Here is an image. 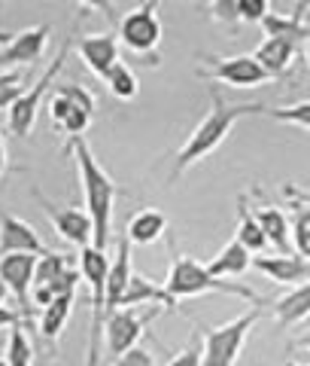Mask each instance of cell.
Listing matches in <instances>:
<instances>
[{
    "label": "cell",
    "mask_w": 310,
    "mask_h": 366,
    "mask_svg": "<svg viewBox=\"0 0 310 366\" xmlns=\"http://www.w3.org/2000/svg\"><path fill=\"white\" fill-rule=\"evenodd\" d=\"M73 156L76 171H79V189H83V202H86V214L91 220V247L107 250L110 238H113V204L119 199V187L107 171L100 168V162L91 153V147L86 137H73L64 147Z\"/></svg>",
    "instance_id": "1"
},
{
    "label": "cell",
    "mask_w": 310,
    "mask_h": 366,
    "mask_svg": "<svg viewBox=\"0 0 310 366\" xmlns=\"http://www.w3.org/2000/svg\"><path fill=\"white\" fill-rule=\"evenodd\" d=\"M265 113H268L265 104H228V101L222 98L219 86H210V110H207V117L195 125V132L186 137V144L180 147L170 177H180L182 171H189L192 165L204 162L207 156H213L222 147L225 137L232 134L237 119H244V117H265Z\"/></svg>",
    "instance_id": "2"
},
{
    "label": "cell",
    "mask_w": 310,
    "mask_h": 366,
    "mask_svg": "<svg viewBox=\"0 0 310 366\" xmlns=\"http://www.w3.org/2000/svg\"><path fill=\"white\" fill-rule=\"evenodd\" d=\"M165 290L170 293L174 302L192 300V296H201V293H228V296H237V300H247V302H265L252 287H244V284H237V281H225V278L210 274L207 266H201V262L189 254L174 257V262H170V269H167V278H165Z\"/></svg>",
    "instance_id": "3"
},
{
    "label": "cell",
    "mask_w": 310,
    "mask_h": 366,
    "mask_svg": "<svg viewBox=\"0 0 310 366\" xmlns=\"http://www.w3.org/2000/svg\"><path fill=\"white\" fill-rule=\"evenodd\" d=\"M107 272L110 254L98 247H83L79 254V274L91 290V327H88V357L86 366H98L103 357V324H107Z\"/></svg>",
    "instance_id": "4"
},
{
    "label": "cell",
    "mask_w": 310,
    "mask_h": 366,
    "mask_svg": "<svg viewBox=\"0 0 310 366\" xmlns=\"http://www.w3.org/2000/svg\"><path fill=\"white\" fill-rule=\"evenodd\" d=\"M259 317H262V312L252 308V312H244L240 317L228 320V324L201 327V336H204L201 366H234L240 351H244V342L249 336V330L256 327Z\"/></svg>",
    "instance_id": "5"
},
{
    "label": "cell",
    "mask_w": 310,
    "mask_h": 366,
    "mask_svg": "<svg viewBox=\"0 0 310 366\" xmlns=\"http://www.w3.org/2000/svg\"><path fill=\"white\" fill-rule=\"evenodd\" d=\"M162 16H158V4H140L128 9L119 21V43L128 52L140 55L146 64H158V43H162Z\"/></svg>",
    "instance_id": "6"
},
{
    "label": "cell",
    "mask_w": 310,
    "mask_h": 366,
    "mask_svg": "<svg viewBox=\"0 0 310 366\" xmlns=\"http://www.w3.org/2000/svg\"><path fill=\"white\" fill-rule=\"evenodd\" d=\"M67 55H71V40H64V43H61L58 55H55L52 64L40 74V79L33 83V89H25V95H21L16 104L6 110V129H9V134H16V137H21V141H25V137L33 132V122H37V113H40V104H43V95L55 86V79H58L61 67H64V61H67Z\"/></svg>",
    "instance_id": "7"
},
{
    "label": "cell",
    "mask_w": 310,
    "mask_h": 366,
    "mask_svg": "<svg viewBox=\"0 0 310 366\" xmlns=\"http://www.w3.org/2000/svg\"><path fill=\"white\" fill-rule=\"evenodd\" d=\"M158 315H162V308H149L146 315H140L137 308H116V312H110L107 324H103V354L116 360L125 351L137 348L146 324L155 320Z\"/></svg>",
    "instance_id": "8"
},
{
    "label": "cell",
    "mask_w": 310,
    "mask_h": 366,
    "mask_svg": "<svg viewBox=\"0 0 310 366\" xmlns=\"http://www.w3.org/2000/svg\"><path fill=\"white\" fill-rule=\"evenodd\" d=\"M37 254H9L0 257V281L6 284V290L16 296L19 317L25 330H33V269H37Z\"/></svg>",
    "instance_id": "9"
},
{
    "label": "cell",
    "mask_w": 310,
    "mask_h": 366,
    "mask_svg": "<svg viewBox=\"0 0 310 366\" xmlns=\"http://www.w3.org/2000/svg\"><path fill=\"white\" fill-rule=\"evenodd\" d=\"M210 67H198L201 79H210V83H222V86H232V89H256V86H265L271 83V74L262 67L252 55H228V59H207Z\"/></svg>",
    "instance_id": "10"
},
{
    "label": "cell",
    "mask_w": 310,
    "mask_h": 366,
    "mask_svg": "<svg viewBox=\"0 0 310 366\" xmlns=\"http://www.w3.org/2000/svg\"><path fill=\"white\" fill-rule=\"evenodd\" d=\"M49 25H33L19 34H0V71H16V64H37L49 46Z\"/></svg>",
    "instance_id": "11"
},
{
    "label": "cell",
    "mask_w": 310,
    "mask_h": 366,
    "mask_svg": "<svg viewBox=\"0 0 310 366\" xmlns=\"http://www.w3.org/2000/svg\"><path fill=\"white\" fill-rule=\"evenodd\" d=\"M31 196H33V202L40 204V211L49 217L52 229L64 238V242H71L76 247H88L91 244V220H88L86 211L67 208V204H55L52 199H46V192L40 187H33Z\"/></svg>",
    "instance_id": "12"
},
{
    "label": "cell",
    "mask_w": 310,
    "mask_h": 366,
    "mask_svg": "<svg viewBox=\"0 0 310 366\" xmlns=\"http://www.w3.org/2000/svg\"><path fill=\"white\" fill-rule=\"evenodd\" d=\"M9 254H49L46 244L40 242L37 229L31 223H25L21 217L16 214H6L0 211V257H9Z\"/></svg>",
    "instance_id": "13"
},
{
    "label": "cell",
    "mask_w": 310,
    "mask_h": 366,
    "mask_svg": "<svg viewBox=\"0 0 310 366\" xmlns=\"http://www.w3.org/2000/svg\"><path fill=\"white\" fill-rule=\"evenodd\" d=\"M79 59L98 79L110 74L113 64H119V40L113 34H86L79 37Z\"/></svg>",
    "instance_id": "14"
},
{
    "label": "cell",
    "mask_w": 310,
    "mask_h": 366,
    "mask_svg": "<svg viewBox=\"0 0 310 366\" xmlns=\"http://www.w3.org/2000/svg\"><path fill=\"white\" fill-rule=\"evenodd\" d=\"M256 266L265 278L277 281V284H307L310 281V259H301L298 254H274V257H252Z\"/></svg>",
    "instance_id": "15"
},
{
    "label": "cell",
    "mask_w": 310,
    "mask_h": 366,
    "mask_svg": "<svg viewBox=\"0 0 310 366\" xmlns=\"http://www.w3.org/2000/svg\"><path fill=\"white\" fill-rule=\"evenodd\" d=\"M131 242L128 235H119V244H116V257L110 259V272H107V315L116 312L122 305V296L131 284Z\"/></svg>",
    "instance_id": "16"
},
{
    "label": "cell",
    "mask_w": 310,
    "mask_h": 366,
    "mask_svg": "<svg viewBox=\"0 0 310 366\" xmlns=\"http://www.w3.org/2000/svg\"><path fill=\"white\" fill-rule=\"evenodd\" d=\"M310 9V4H298L292 13H268L262 21V31L265 37H277V40H289L295 46H301V40L310 37V25L304 21V13Z\"/></svg>",
    "instance_id": "17"
},
{
    "label": "cell",
    "mask_w": 310,
    "mask_h": 366,
    "mask_svg": "<svg viewBox=\"0 0 310 366\" xmlns=\"http://www.w3.org/2000/svg\"><path fill=\"white\" fill-rule=\"evenodd\" d=\"M295 55H298V46L289 43V40H277V37H265L259 43V49L252 52V59H256L265 71L274 76V79H280L286 76V71L292 67L295 61Z\"/></svg>",
    "instance_id": "18"
},
{
    "label": "cell",
    "mask_w": 310,
    "mask_h": 366,
    "mask_svg": "<svg viewBox=\"0 0 310 366\" xmlns=\"http://www.w3.org/2000/svg\"><path fill=\"white\" fill-rule=\"evenodd\" d=\"M49 117H52V122L58 125L67 137H71V141H73V137H83L88 132L91 119H95V117H88L86 110H79L71 98H64L61 92H55L52 101H49Z\"/></svg>",
    "instance_id": "19"
},
{
    "label": "cell",
    "mask_w": 310,
    "mask_h": 366,
    "mask_svg": "<svg viewBox=\"0 0 310 366\" xmlns=\"http://www.w3.org/2000/svg\"><path fill=\"white\" fill-rule=\"evenodd\" d=\"M252 266V254L237 242V238H232L228 244L219 247V254H216L210 262H207V272L216 274V278H240L247 269Z\"/></svg>",
    "instance_id": "20"
},
{
    "label": "cell",
    "mask_w": 310,
    "mask_h": 366,
    "mask_svg": "<svg viewBox=\"0 0 310 366\" xmlns=\"http://www.w3.org/2000/svg\"><path fill=\"white\" fill-rule=\"evenodd\" d=\"M167 232V217L158 211V208H143L137 211L131 220H128V229H125V235H128L131 244H155L158 238Z\"/></svg>",
    "instance_id": "21"
},
{
    "label": "cell",
    "mask_w": 310,
    "mask_h": 366,
    "mask_svg": "<svg viewBox=\"0 0 310 366\" xmlns=\"http://www.w3.org/2000/svg\"><path fill=\"white\" fill-rule=\"evenodd\" d=\"M307 317H310V281L292 287L286 296H280L277 305H274V320H277L283 330L301 324Z\"/></svg>",
    "instance_id": "22"
},
{
    "label": "cell",
    "mask_w": 310,
    "mask_h": 366,
    "mask_svg": "<svg viewBox=\"0 0 310 366\" xmlns=\"http://www.w3.org/2000/svg\"><path fill=\"white\" fill-rule=\"evenodd\" d=\"M146 302H153L158 308H170V305H177L174 300H170V293L165 287H158L155 281H149L146 274H131V284H128V290H125L122 296V305L119 308H140Z\"/></svg>",
    "instance_id": "23"
},
{
    "label": "cell",
    "mask_w": 310,
    "mask_h": 366,
    "mask_svg": "<svg viewBox=\"0 0 310 366\" xmlns=\"http://www.w3.org/2000/svg\"><path fill=\"white\" fill-rule=\"evenodd\" d=\"M256 220L265 232L268 244L277 247V254H292V226H289V217H286L280 208H262L256 214Z\"/></svg>",
    "instance_id": "24"
},
{
    "label": "cell",
    "mask_w": 310,
    "mask_h": 366,
    "mask_svg": "<svg viewBox=\"0 0 310 366\" xmlns=\"http://www.w3.org/2000/svg\"><path fill=\"white\" fill-rule=\"evenodd\" d=\"M73 300L76 296H58V300H52L40 312V336L49 342V345H55V342L61 339L67 320L73 315Z\"/></svg>",
    "instance_id": "25"
},
{
    "label": "cell",
    "mask_w": 310,
    "mask_h": 366,
    "mask_svg": "<svg viewBox=\"0 0 310 366\" xmlns=\"http://www.w3.org/2000/svg\"><path fill=\"white\" fill-rule=\"evenodd\" d=\"M237 204H240V226H237V235L234 238L249 250V254H259L262 257V250L268 247V238H265V232H262L259 220L252 217V211L247 208V199L244 196L237 199Z\"/></svg>",
    "instance_id": "26"
},
{
    "label": "cell",
    "mask_w": 310,
    "mask_h": 366,
    "mask_svg": "<svg viewBox=\"0 0 310 366\" xmlns=\"http://www.w3.org/2000/svg\"><path fill=\"white\" fill-rule=\"evenodd\" d=\"M103 83H107V89H110L119 101H134V98H137V92H140V79H137V74H134L125 61L113 64V67H110V74L103 76Z\"/></svg>",
    "instance_id": "27"
},
{
    "label": "cell",
    "mask_w": 310,
    "mask_h": 366,
    "mask_svg": "<svg viewBox=\"0 0 310 366\" xmlns=\"http://www.w3.org/2000/svg\"><path fill=\"white\" fill-rule=\"evenodd\" d=\"M33 357H37V351H33V345H31L25 324L9 327V339H6V357H4V360H6L9 366H33Z\"/></svg>",
    "instance_id": "28"
},
{
    "label": "cell",
    "mask_w": 310,
    "mask_h": 366,
    "mask_svg": "<svg viewBox=\"0 0 310 366\" xmlns=\"http://www.w3.org/2000/svg\"><path fill=\"white\" fill-rule=\"evenodd\" d=\"M71 269V262H67L64 254H43L37 259V269H33V287H49L55 278H61V274Z\"/></svg>",
    "instance_id": "29"
},
{
    "label": "cell",
    "mask_w": 310,
    "mask_h": 366,
    "mask_svg": "<svg viewBox=\"0 0 310 366\" xmlns=\"http://www.w3.org/2000/svg\"><path fill=\"white\" fill-rule=\"evenodd\" d=\"M292 226V247L301 259H310V208H298L289 220Z\"/></svg>",
    "instance_id": "30"
},
{
    "label": "cell",
    "mask_w": 310,
    "mask_h": 366,
    "mask_svg": "<svg viewBox=\"0 0 310 366\" xmlns=\"http://www.w3.org/2000/svg\"><path fill=\"white\" fill-rule=\"evenodd\" d=\"M21 79H25L21 71H0V110H9L21 95H25Z\"/></svg>",
    "instance_id": "31"
},
{
    "label": "cell",
    "mask_w": 310,
    "mask_h": 366,
    "mask_svg": "<svg viewBox=\"0 0 310 366\" xmlns=\"http://www.w3.org/2000/svg\"><path fill=\"white\" fill-rule=\"evenodd\" d=\"M55 92H61V95H64V98H71L79 110H86L88 117H95V110H98V98L91 95V92H88L86 86H79V83H55Z\"/></svg>",
    "instance_id": "32"
},
{
    "label": "cell",
    "mask_w": 310,
    "mask_h": 366,
    "mask_svg": "<svg viewBox=\"0 0 310 366\" xmlns=\"http://www.w3.org/2000/svg\"><path fill=\"white\" fill-rule=\"evenodd\" d=\"M265 117L277 119V122H289V125H298V129H307L310 132V101H301V104H292V107L268 110Z\"/></svg>",
    "instance_id": "33"
},
{
    "label": "cell",
    "mask_w": 310,
    "mask_h": 366,
    "mask_svg": "<svg viewBox=\"0 0 310 366\" xmlns=\"http://www.w3.org/2000/svg\"><path fill=\"white\" fill-rule=\"evenodd\" d=\"M271 13L268 0H237V16L240 21H265V16Z\"/></svg>",
    "instance_id": "34"
},
{
    "label": "cell",
    "mask_w": 310,
    "mask_h": 366,
    "mask_svg": "<svg viewBox=\"0 0 310 366\" xmlns=\"http://www.w3.org/2000/svg\"><path fill=\"white\" fill-rule=\"evenodd\" d=\"M207 9H210V16L216 21H228V25H237V21H240V16H237V0H210Z\"/></svg>",
    "instance_id": "35"
},
{
    "label": "cell",
    "mask_w": 310,
    "mask_h": 366,
    "mask_svg": "<svg viewBox=\"0 0 310 366\" xmlns=\"http://www.w3.org/2000/svg\"><path fill=\"white\" fill-rule=\"evenodd\" d=\"M113 366H155V357L153 354H149L146 348H131V351H125L122 357H116L113 360Z\"/></svg>",
    "instance_id": "36"
},
{
    "label": "cell",
    "mask_w": 310,
    "mask_h": 366,
    "mask_svg": "<svg viewBox=\"0 0 310 366\" xmlns=\"http://www.w3.org/2000/svg\"><path fill=\"white\" fill-rule=\"evenodd\" d=\"M167 366H201V348L198 345H189L186 351H180Z\"/></svg>",
    "instance_id": "37"
},
{
    "label": "cell",
    "mask_w": 310,
    "mask_h": 366,
    "mask_svg": "<svg viewBox=\"0 0 310 366\" xmlns=\"http://www.w3.org/2000/svg\"><path fill=\"white\" fill-rule=\"evenodd\" d=\"M16 324H21V317H19V312H13V308H0V330L4 327H16Z\"/></svg>",
    "instance_id": "38"
},
{
    "label": "cell",
    "mask_w": 310,
    "mask_h": 366,
    "mask_svg": "<svg viewBox=\"0 0 310 366\" xmlns=\"http://www.w3.org/2000/svg\"><path fill=\"white\" fill-rule=\"evenodd\" d=\"M6 171V147H4V137H0V174Z\"/></svg>",
    "instance_id": "39"
},
{
    "label": "cell",
    "mask_w": 310,
    "mask_h": 366,
    "mask_svg": "<svg viewBox=\"0 0 310 366\" xmlns=\"http://www.w3.org/2000/svg\"><path fill=\"white\" fill-rule=\"evenodd\" d=\"M6 296H9V290H6V284L0 281V308H4V302H6Z\"/></svg>",
    "instance_id": "40"
},
{
    "label": "cell",
    "mask_w": 310,
    "mask_h": 366,
    "mask_svg": "<svg viewBox=\"0 0 310 366\" xmlns=\"http://www.w3.org/2000/svg\"><path fill=\"white\" fill-rule=\"evenodd\" d=\"M304 61H307V67H310V43L304 46Z\"/></svg>",
    "instance_id": "41"
},
{
    "label": "cell",
    "mask_w": 310,
    "mask_h": 366,
    "mask_svg": "<svg viewBox=\"0 0 310 366\" xmlns=\"http://www.w3.org/2000/svg\"><path fill=\"white\" fill-rule=\"evenodd\" d=\"M301 345H304V348H307V351H310V333H307V336H304V339H301Z\"/></svg>",
    "instance_id": "42"
},
{
    "label": "cell",
    "mask_w": 310,
    "mask_h": 366,
    "mask_svg": "<svg viewBox=\"0 0 310 366\" xmlns=\"http://www.w3.org/2000/svg\"><path fill=\"white\" fill-rule=\"evenodd\" d=\"M0 366H9V363H6V360H4V357H0Z\"/></svg>",
    "instance_id": "43"
},
{
    "label": "cell",
    "mask_w": 310,
    "mask_h": 366,
    "mask_svg": "<svg viewBox=\"0 0 310 366\" xmlns=\"http://www.w3.org/2000/svg\"><path fill=\"white\" fill-rule=\"evenodd\" d=\"M289 366H295V363H289Z\"/></svg>",
    "instance_id": "44"
}]
</instances>
